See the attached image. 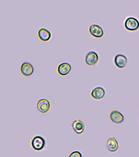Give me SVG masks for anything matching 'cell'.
<instances>
[{
  "label": "cell",
  "instance_id": "obj_1",
  "mask_svg": "<svg viewBox=\"0 0 139 157\" xmlns=\"http://www.w3.org/2000/svg\"><path fill=\"white\" fill-rule=\"evenodd\" d=\"M124 26L130 31H135L139 28V21L133 17L127 18L124 22Z\"/></svg>",
  "mask_w": 139,
  "mask_h": 157
},
{
  "label": "cell",
  "instance_id": "obj_2",
  "mask_svg": "<svg viewBox=\"0 0 139 157\" xmlns=\"http://www.w3.org/2000/svg\"><path fill=\"white\" fill-rule=\"evenodd\" d=\"M46 144V140L44 138L41 136H35L31 140V147L36 151L42 150L44 148Z\"/></svg>",
  "mask_w": 139,
  "mask_h": 157
},
{
  "label": "cell",
  "instance_id": "obj_3",
  "mask_svg": "<svg viewBox=\"0 0 139 157\" xmlns=\"http://www.w3.org/2000/svg\"><path fill=\"white\" fill-rule=\"evenodd\" d=\"M98 61V55L95 51L89 52L85 56V62L88 66H94L97 63Z\"/></svg>",
  "mask_w": 139,
  "mask_h": 157
},
{
  "label": "cell",
  "instance_id": "obj_4",
  "mask_svg": "<svg viewBox=\"0 0 139 157\" xmlns=\"http://www.w3.org/2000/svg\"><path fill=\"white\" fill-rule=\"evenodd\" d=\"M89 32L93 36L97 38L102 37L104 34L102 27L97 24H92L90 25Z\"/></svg>",
  "mask_w": 139,
  "mask_h": 157
},
{
  "label": "cell",
  "instance_id": "obj_5",
  "mask_svg": "<svg viewBox=\"0 0 139 157\" xmlns=\"http://www.w3.org/2000/svg\"><path fill=\"white\" fill-rule=\"evenodd\" d=\"M20 72L24 77H28L33 73V66L30 63L25 62L22 64L20 66Z\"/></svg>",
  "mask_w": 139,
  "mask_h": 157
},
{
  "label": "cell",
  "instance_id": "obj_6",
  "mask_svg": "<svg viewBox=\"0 0 139 157\" xmlns=\"http://www.w3.org/2000/svg\"><path fill=\"white\" fill-rule=\"evenodd\" d=\"M37 109L40 112L46 113L50 109V103L47 99H42L39 100L37 104Z\"/></svg>",
  "mask_w": 139,
  "mask_h": 157
},
{
  "label": "cell",
  "instance_id": "obj_7",
  "mask_svg": "<svg viewBox=\"0 0 139 157\" xmlns=\"http://www.w3.org/2000/svg\"><path fill=\"white\" fill-rule=\"evenodd\" d=\"M109 117L112 122L116 124H120L124 120L123 114L118 110H113L109 114Z\"/></svg>",
  "mask_w": 139,
  "mask_h": 157
},
{
  "label": "cell",
  "instance_id": "obj_8",
  "mask_svg": "<svg viewBox=\"0 0 139 157\" xmlns=\"http://www.w3.org/2000/svg\"><path fill=\"white\" fill-rule=\"evenodd\" d=\"M72 68L71 65L67 62L62 63L58 65L57 72L61 76H65L70 72Z\"/></svg>",
  "mask_w": 139,
  "mask_h": 157
},
{
  "label": "cell",
  "instance_id": "obj_9",
  "mask_svg": "<svg viewBox=\"0 0 139 157\" xmlns=\"http://www.w3.org/2000/svg\"><path fill=\"white\" fill-rule=\"evenodd\" d=\"M127 61V58L123 54H118L115 56V63L119 68H122L125 67Z\"/></svg>",
  "mask_w": 139,
  "mask_h": 157
},
{
  "label": "cell",
  "instance_id": "obj_10",
  "mask_svg": "<svg viewBox=\"0 0 139 157\" xmlns=\"http://www.w3.org/2000/svg\"><path fill=\"white\" fill-rule=\"evenodd\" d=\"M72 128L75 133L78 135H81L85 130V125L81 120H74L71 124Z\"/></svg>",
  "mask_w": 139,
  "mask_h": 157
},
{
  "label": "cell",
  "instance_id": "obj_11",
  "mask_svg": "<svg viewBox=\"0 0 139 157\" xmlns=\"http://www.w3.org/2000/svg\"><path fill=\"white\" fill-rule=\"evenodd\" d=\"M105 91L104 88L101 87H96L94 88L91 92V96L96 100H100L104 97Z\"/></svg>",
  "mask_w": 139,
  "mask_h": 157
},
{
  "label": "cell",
  "instance_id": "obj_12",
  "mask_svg": "<svg viewBox=\"0 0 139 157\" xmlns=\"http://www.w3.org/2000/svg\"><path fill=\"white\" fill-rule=\"evenodd\" d=\"M38 38L42 41H47L50 39L52 34L51 32L45 28H42L38 30Z\"/></svg>",
  "mask_w": 139,
  "mask_h": 157
},
{
  "label": "cell",
  "instance_id": "obj_13",
  "mask_svg": "<svg viewBox=\"0 0 139 157\" xmlns=\"http://www.w3.org/2000/svg\"><path fill=\"white\" fill-rule=\"evenodd\" d=\"M107 148L108 151L112 152H115L118 149L119 144L118 141L114 137L109 138L107 140Z\"/></svg>",
  "mask_w": 139,
  "mask_h": 157
},
{
  "label": "cell",
  "instance_id": "obj_14",
  "mask_svg": "<svg viewBox=\"0 0 139 157\" xmlns=\"http://www.w3.org/2000/svg\"><path fill=\"white\" fill-rule=\"evenodd\" d=\"M68 157H82V155L80 151H75L71 153Z\"/></svg>",
  "mask_w": 139,
  "mask_h": 157
}]
</instances>
